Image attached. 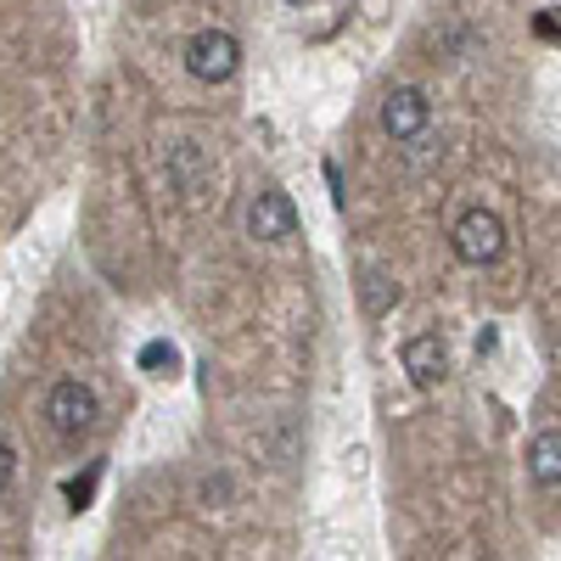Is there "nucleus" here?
I'll list each match as a JSON object with an SVG mask.
<instances>
[{"label": "nucleus", "instance_id": "nucleus-3", "mask_svg": "<svg viewBox=\"0 0 561 561\" xmlns=\"http://www.w3.org/2000/svg\"><path fill=\"white\" fill-rule=\"evenodd\" d=\"M45 415H51V427H57L62 438H79V433L96 427L102 404H96V393H90L84 382H57L51 399H45Z\"/></svg>", "mask_w": 561, "mask_h": 561}, {"label": "nucleus", "instance_id": "nucleus-10", "mask_svg": "<svg viewBox=\"0 0 561 561\" xmlns=\"http://www.w3.org/2000/svg\"><path fill=\"white\" fill-rule=\"evenodd\" d=\"M12 472H18V455H12V444H7V438H0V489L12 483Z\"/></svg>", "mask_w": 561, "mask_h": 561}, {"label": "nucleus", "instance_id": "nucleus-9", "mask_svg": "<svg viewBox=\"0 0 561 561\" xmlns=\"http://www.w3.org/2000/svg\"><path fill=\"white\" fill-rule=\"evenodd\" d=\"M388 304H399V287H393V280H382L377 270H370V275H365V309H370V314H382Z\"/></svg>", "mask_w": 561, "mask_h": 561}, {"label": "nucleus", "instance_id": "nucleus-7", "mask_svg": "<svg viewBox=\"0 0 561 561\" xmlns=\"http://www.w3.org/2000/svg\"><path fill=\"white\" fill-rule=\"evenodd\" d=\"M528 478L539 489H561V433H539L528 444Z\"/></svg>", "mask_w": 561, "mask_h": 561}, {"label": "nucleus", "instance_id": "nucleus-8", "mask_svg": "<svg viewBox=\"0 0 561 561\" xmlns=\"http://www.w3.org/2000/svg\"><path fill=\"white\" fill-rule=\"evenodd\" d=\"M174 365H180V354H174V343H147L140 348V370H147V377H174Z\"/></svg>", "mask_w": 561, "mask_h": 561}, {"label": "nucleus", "instance_id": "nucleus-4", "mask_svg": "<svg viewBox=\"0 0 561 561\" xmlns=\"http://www.w3.org/2000/svg\"><path fill=\"white\" fill-rule=\"evenodd\" d=\"M248 230H253L259 242H287L293 230H298V208H293V197H287V192H275V185H270V192H259L253 208H248Z\"/></svg>", "mask_w": 561, "mask_h": 561}, {"label": "nucleus", "instance_id": "nucleus-1", "mask_svg": "<svg viewBox=\"0 0 561 561\" xmlns=\"http://www.w3.org/2000/svg\"><path fill=\"white\" fill-rule=\"evenodd\" d=\"M185 68H192V79H203V84H225L242 68V39L230 28H203V34L185 39Z\"/></svg>", "mask_w": 561, "mask_h": 561}, {"label": "nucleus", "instance_id": "nucleus-2", "mask_svg": "<svg viewBox=\"0 0 561 561\" xmlns=\"http://www.w3.org/2000/svg\"><path fill=\"white\" fill-rule=\"evenodd\" d=\"M455 253H460V264H494L500 253H505V225H500V214H489V208H472V214H460V225H455Z\"/></svg>", "mask_w": 561, "mask_h": 561}, {"label": "nucleus", "instance_id": "nucleus-6", "mask_svg": "<svg viewBox=\"0 0 561 561\" xmlns=\"http://www.w3.org/2000/svg\"><path fill=\"white\" fill-rule=\"evenodd\" d=\"M404 370H410V382H415V388H438V382L449 377V354H444V343H438L433 332L410 337V343H404Z\"/></svg>", "mask_w": 561, "mask_h": 561}, {"label": "nucleus", "instance_id": "nucleus-5", "mask_svg": "<svg viewBox=\"0 0 561 561\" xmlns=\"http://www.w3.org/2000/svg\"><path fill=\"white\" fill-rule=\"evenodd\" d=\"M427 118H433V107H427V96H421L415 84L388 90V102H382V129H388L393 140H415L421 129H427Z\"/></svg>", "mask_w": 561, "mask_h": 561}]
</instances>
